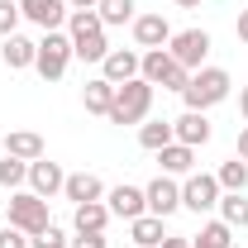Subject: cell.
<instances>
[{
	"mask_svg": "<svg viewBox=\"0 0 248 248\" xmlns=\"http://www.w3.org/2000/svg\"><path fill=\"white\" fill-rule=\"evenodd\" d=\"M0 58H5L10 72H24V67H33V58H38V43L24 38V33H10V38H5V48H0Z\"/></svg>",
	"mask_w": 248,
	"mask_h": 248,
	"instance_id": "18",
	"label": "cell"
},
{
	"mask_svg": "<svg viewBox=\"0 0 248 248\" xmlns=\"http://www.w3.org/2000/svg\"><path fill=\"white\" fill-rule=\"evenodd\" d=\"M77 58L72 53V38L62 29H48L43 38H38V58H33V72L43 77V81H58L62 72H67V62Z\"/></svg>",
	"mask_w": 248,
	"mask_h": 248,
	"instance_id": "5",
	"label": "cell"
},
{
	"mask_svg": "<svg viewBox=\"0 0 248 248\" xmlns=\"http://www.w3.org/2000/svg\"><path fill=\"white\" fill-rule=\"evenodd\" d=\"M219 219H224L229 229H248V201H244V191H224V196H219Z\"/></svg>",
	"mask_w": 248,
	"mask_h": 248,
	"instance_id": "23",
	"label": "cell"
},
{
	"mask_svg": "<svg viewBox=\"0 0 248 248\" xmlns=\"http://www.w3.org/2000/svg\"><path fill=\"white\" fill-rule=\"evenodd\" d=\"M134 0H100L95 5V15H100V24H134Z\"/></svg>",
	"mask_w": 248,
	"mask_h": 248,
	"instance_id": "27",
	"label": "cell"
},
{
	"mask_svg": "<svg viewBox=\"0 0 248 248\" xmlns=\"http://www.w3.org/2000/svg\"><path fill=\"white\" fill-rule=\"evenodd\" d=\"M72 224H77V234H105V224H110V205H105V201H86V205H77Z\"/></svg>",
	"mask_w": 248,
	"mask_h": 248,
	"instance_id": "19",
	"label": "cell"
},
{
	"mask_svg": "<svg viewBox=\"0 0 248 248\" xmlns=\"http://www.w3.org/2000/svg\"><path fill=\"white\" fill-rule=\"evenodd\" d=\"M191 248H234V229L224 219H210L201 229V239H191Z\"/></svg>",
	"mask_w": 248,
	"mask_h": 248,
	"instance_id": "26",
	"label": "cell"
},
{
	"mask_svg": "<svg viewBox=\"0 0 248 248\" xmlns=\"http://www.w3.org/2000/svg\"><path fill=\"white\" fill-rule=\"evenodd\" d=\"M19 15L48 33V29H58V24L72 15V10H67V0H19Z\"/></svg>",
	"mask_w": 248,
	"mask_h": 248,
	"instance_id": "10",
	"label": "cell"
},
{
	"mask_svg": "<svg viewBox=\"0 0 248 248\" xmlns=\"http://www.w3.org/2000/svg\"><path fill=\"white\" fill-rule=\"evenodd\" d=\"M157 162H162L167 177H191V167H196V148H186V143H167V148L157 153Z\"/></svg>",
	"mask_w": 248,
	"mask_h": 248,
	"instance_id": "20",
	"label": "cell"
},
{
	"mask_svg": "<svg viewBox=\"0 0 248 248\" xmlns=\"http://www.w3.org/2000/svg\"><path fill=\"white\" fill-rule=\"evenodd\" d=\"M10 224L15 229H24V234H43L48 224H53V215H48V201L43 196H33V191H15L10 196Z\"/></svg>",
	"mask_w": 248,
	"mask_h": 248,
	"instance_id": "6",
	"label": "cell"
},
{
	"mask_svg": "<svg viewBox=\"0 0 248 248\" xmlns=\"http://www.w3.org/2000/svg\"><path fill=\"white\" fill-rule=\"evenodd\" d=\"M139 53H129V48H110L105 53V62H100V77L110 81V86H124V81H134L139 77Z\"/></svg>",
	"mask_w": 248,
	"mask_h": 248,
	"instance_id": "12",
	"label": "cell"
},
{
	"mask_svg": "<svg viewBox=\"0 0 248 248\" xmlns=\"http://www.w3.org/2000/svg\"><path fill=\"white\" fill-rule=\"evenodd\" d=\"M219 196H224V191H219V182H215V177H205V172L186 177V186H182V205H186V210H196V215L215 210Z\"/></svg>",
	"mask_w": 248,
	"mask_h": 248,
	"instance_id": "8",
	"label": "cell"
},
{
	"mask_svg": "<svg viewBox=\"0 0 248 248\" xmlns=\"http://www.w3.org/2000/svg\"><path fill=\"white\" fill-rule=\"evenodd\" d=\"M129 239L139 248H157L167 234H162V219L157 215H139V219H129Z\"/></svg>",
	"mask_w": 248,
	"mask_h": 248,
	"instance_id": "22",
	"label": "cell"
},
{
	"mask_svg": "<svg viewBox=\"0 0 248 248\" xmlns=\"http://www.w3.org/2000/svg\"><path fill=\"white\" fill-rule=\"evenodd\" d=\"M5 153L19 157V162H38V157H43V134H33V129H10V134H5Z\"/></svg>",
	"mask_w": 248,
	"mask_h": 248,
	"instance_id": "17",
	"label": "cell"
},
{
	"mask_svg": "<svg viewBox=\"0 0 248 248\" xmlns=\"http://www.w3.org/2000/svg\"><path fill=\"white\" fill-rule=\"evenodd\" d=\"M105 205H110V215H120V219H139V215H148V201H143V186H115V191H105Z\"/></svg>",
	"mask_w": 248,
	"mask_h": 248,
	"instance_id": "11",
	"label": "cell"
},
{
	"mask_svg": "<svg viewBox=\"0 0 248 248\" xmlns=\"http://www.w3.org/2000/svg\"><path fill=\"white\" fill-rule=\"evenodd\" d=\"M139 77H143L148 86H162V91H186V86H191V72H186L167 48H148L143 62H139Z\"/></svg>",
	"mask_w": 248,
	"mask_h": 248,
	"instance_id": "4",
	"label": "cell"
},
{
	"mask_svg": "<svg viewBox=\"0 0 248 248\" xmlns=\"http://www.w3.org/2000/svg\"><path fill=\"white\" fill-rule=\"evenodd\" d=\"M148 110H153V86H148L143 77H134V81L115 86V105H110L105 120H110V124H143Z\"/></svg>",
	"mask_w": 248,
	"mask_h": 248,
	"instance_id": "3",
	"label": "cell"
},
{
	"mask_svg": "<svg viewBox=\"0 0 248 248\" xmlns=\"http://www.w3.org/2000/svg\"><path fill=\"white\" fill-rule=\"evenodd\" d=\"M172 134H177V143H186V148H205L210 143V120L201 110H186L182 120H172Z\"/></svg>",
	"mask_w": 248,
	"mask_h": 248,
	"instance_id": "15",
	"label": "cell"
},
{
	"mask_svg": "<svg viewBox=\"0 0 248 248\" xmlns=\"http://www.w3.org/2000/svg\"><path fill=\"white\" fill-rule=\"evenodd\" d=\"M167 53L182 62L186 72H201V67H205V58H210V33H205V29H182V33H172Z\"/></svg>",
	"mask_w": 248,
	"mask_h": 248,
	"instance_id": "7",
	"label": "cell"
},
{
	"mask_svg": "<svg viewBox=\"0 0 248 248\" xmlns=\"http://www.w3.org/2000/svg\"><path fill=\"white\" fill-rule=\"evenodd\" d=\"M24 182H29V162H19V157L5 153V162H0V186H5V191H19Z\"/></svg>",
	"mask_w": 248,
	"mask_h": 248,
	"instance_id": "28",
	"label": "cell"
},
{
	"mask_svg": "<svg viewBox=\"0 0 248 248\" xmlns=\"http://www.w3.org/2000/svg\"><path fill=\"white\" fill-rule=\"evenodd\" d=\"M239 157L248 162V124H244V134H239Z\"/></svg>",
	"mask_w": 248,
	"mask_h": 248,
	"instance_id": "36",
	"label": "cell"
},
{
	"mask_svg": "<svg viewBox=\"0 0 248 248\" xmlns=\"http://www.w3.org/2000/svg\"><path fill=\"white\" fill-rule=\"evenodd\" d=\"M81 100H86V110H91V115H110V105H115V86H110L105 77H95V81H86Z\"/></svg>",
	"mask_w": 248,
	"mask_h": 248,
	"instance_id": "24",
	"label": "cell"
},
{
	"mask_svg": "<svg viewBox=\"0 0 248 248\" xmlns=\"http://www.w3.org/2000/svg\"><path fill=\"white\" fill-rule=\"evenodd\" d=\"M139 143H143L148 153H162L167 143H177V134H172V120H148V124H139Z\"/></svg>",
	"mask_w": 248,
	"mask_h": 248,
	"instance_id": "21",
	"label": "cell"
},
{
	"mask_svg": "<svg viewBox=\"0 0 248 248\" xmlns=\"http://www.w3.org/2000/svg\"><path fill=\"white\" fill-rule=\"evenodd\" d=\"M67 5H72V10H95L100 0H67Z\"/></svg>",
	"mask_w": 248,
	"mask_h": 248,
	"instance_id": "37",
	"label": "cell"
},
{
	"mask_svg": "<svg viewBox=\"0 0 248 248\" xmlns=\"http://www.w3.org/2000/svg\"><path fill=\"white\" fill-rule=\"evenodd\" d=\"M67 38H72V53L81 62H105L110 43H105V24L95 10H72L67 15Z\"/></svg>",
	"mask_w": 248,
	"mask_h": 248,
	"instance_id": "1",
	"label": "cell"
},
{
	"mask_svg": "<svg viewBox=\"0 0 248 248\" xmlns=\"http://www.w3.org/2000/svg\"><path fill=\"white\" fill-rule=\"evenodd\" d=\"M134 43L139 48H167L172 43V24L162 15H134Z\"/></svg>",
	"mask_w": 248,
	"mask_h": 248,
	"instance_id": "13",
	"label": "cell"
},
{
	"mask_svg": "<svg viewBox=\"0 0 248 248\" xmlns=\"http://www.w3.org/2000/svg\"><path fill=\"white\" fill-rule=\"evenodd\" d=\"M0 248H29V234L15 229V224H5V229H0Z\"/></svg>",
	"mask_w": 248,
	"mask_h": 248,
	"instance_id": "31",
	"label": "cell"
},
{
	"mask_svg": "<svg viewBox=\"0 0 248 248\" xmlns=\"http://www.w3.org/2000/svg\"><path fill=\"white\" fill-rule=\"evenodd\" d=\"M62 182H67V172H62L58 162H48V157H38V162H29V191L33 196H58L62 191Z\"/></svg>",
	"mask_w": 248,
	"mask_h": 248,
	"instance_id": "14",
	"label": "cell"
},
{
	"mask_svg": "<svg viewBox=\"0 0 248 248\" xmlns=\"http://www.w3.org/2000/svg\"><path fill=\"white\" fill-rule=\"evenodd\" d=\"M229 72L224 67H201V72H191V86L182 91V100H186V110H210V105H219V100H229Z\"/></svg>",
	"mask_w": 248,
	"mask_h": 248,
	"instance_id": "2",
	"label": "cell"
},
{
	"mask_svg": "<svg viewBox=\"0 0 248 248\" xmlns=\"http://www.w3.org/2000/svg\"><path fill=\"white\" fill-rule=\"evenodd\" d=\"M157 248H191V239H182V234H167V239H162Z\"/></svg>",
	"mask_w": 248,
	"mask_h": 248,
	"instance_id": "33",
	"label": "cell"
},
{
	"mask_svg": "<svg viewBox=\"0 0 248 248\" xmlns=\"http://www.w3.org/2000/svg\"><path fill=\"white\" fill-rule=\"evenodd\" d=\"M177 5H182V10H201V0H177Z\"/></svg>",
	"mask_w": 248,
	"mask_h": 248,
	"instance_id": "38",
	"label": "cell"
},
{
	"mask_svg": "<svg viewBox=\"0 0 248 248\" xmlns=\"http://www.w3.org/2000/svg\"><path fill=\"white\" fill-rule=\"evenodd\" d=\"M62 196H67L72 205H86V201H105V182H100L95 172H72V177L62 182Z\"/></svg>",
	"mask_w": 248,
	"mask_h": 248,
	"instance_id": "16",
	"label": "cell"
},
{
	"mask_svg": "<svg viewBox=\"0 0 248 248\" xmlns=\"http://www.w3.org/2000/svg\"><path fill=\"white\" fill-rule=\"evenodd\" d=\"M215 182H219V191H244V186H248V162H244V157H229V162H219Z\"/></svg>",
	"mask_w": 248,
	"mask_h": 248,
	"instance_id": "25",
	"label": "cell"
},
{
	"mask_svg": "<svg viewBox=\"0 0 248 248\" xmlns=\"http://www.w3.org/2000/svg\"><path fill=\"white\" fill-rule=\"evenodd\" d=\"M72 248H105V234H77Z\"/></svg>",
	"mask_w": 248,
	"mask_h": 248,
	"instance_id": "32",
	"label": "cell"
},
{
	"mask_svg": "<svg viewBox=\"0 0 248 248\" xmlns=\"http://www.w3.org/2000/svg\"><path fill=\"white\" fill-rule=\"evenodd\" d=\"M29 248H67V234H62L58 224H48L43 234H33V239H29Z\"/></svg>",
	"mask_w": 248,
	"mask_h": 248,
	"instance_id": "30",
	"label": "cell"
},
{
	"mask_svg": "<svg viewBox=\"0 0 248 248\" xmlns=\"http://www.w3.org/2000/svg\"><path fill=\"white\" fill-rule=\"evenodd\" d=\"M19 0H0V38H10V33H19Z\"/></svg>",
	"mask_w": 248,
	"mask_h": 248,
	"instance_id": "29",
	"label": "cell"
},
{
	"mask_svg": "<svg viewBox=\"0 0 248 248\" xmlns=\"http://www.w3.org/2000/svg\"><path fill=\"white\" fill-rule=\"evenodd\" d=\"M143 201H148V215L167 219L172 210H182V186H177L172 177H167V172H162L157 182H148V186H143Z\"/></svg>",
	"mask_w": 248,
	"mask_h": 248,
	"instance_id": "9",
	"label": "cell"
},
{
	"mask_svg": "<svg viewBox=\"0 0 248 248\" xmlns=\"http://www.w3.org/2000/svg\"><path fill=\"white\" fill-rule=\"evenodd\" d=\"M239 115L248 120V86H239Z\"/></svg>",
	"mask_w": 248,
	"mask_h": 248,
	"instance_id": "35",
	"label": "cell"
},
{
	"mask_svg": "<svg viewBox=\"0 0 248 248\" xmlns=\"http://www.w3.org/2000/svg\"><path fill=\"white\" fill-rule=\"evenodd\" d=\"M234 33H239V38L248 43V10H239V24H234Z\"/></svg>",
	"mask_w": 248,
	"mask_h": 248,
	"instance_id": "34",
	"label": "cell"
}]
</instances>
